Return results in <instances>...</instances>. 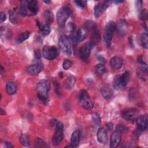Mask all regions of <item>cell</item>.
Listing matches in <instances>:
<instances>
[{
  "instance_id": "obj_27",
  "label": "cell",
  "mask_w": 148,
  "mask_h": 148,
  "mask_svg": "<svg viewBox=\"0 0 148 148\" xmlns=\"http://www.w3.org/2000/svg\"><path fill=\"white\" fill-rule=\"evenodd\" d=\"M39 28H40V31L42 34L44 36H46V35H49L51 31L50 24H49L47 23H46L43 25H40L39 26Z\"/></svg>"
},
{
  "instance_id": "obj_42",
  "label": "cell",
  "mask_w": 148,
  "mask_h": 148,
  "mask_svg": "<svg viewBox=\"0 0 148 148\" xmlns=\"http://www.w3.org/2000/svg\"><path fill=\"white\" fill-rule=\"evenodd\" d=\"M97 59H98V61H100L101 63H102V64H103V63H104V62H105V58H104L103 56H99L97 57Z\"/></svg>"
},
{
  "instance_id": "obj_15",
  "label": "cell",
  "mask_w": 148,
  "mask_h": 148,
  "mask_svg": "<svg viewBox=\"0 0 148 148\" xmlns=\"http://www.w3.org/2000/svg\"><path fill=\"white\" fill-rule=\"evenodd\" d=\"M121 139V132L118 131H114L110 137V147H117L120 143Z\"/></svg>"
},
{
  "instance_id": "obj_6",
  "label": "cell",
  "mask_w": 148,
  "mask_h": 148,
  "mask_svg": "<svg viewBox=\"0 0 148 148\" xmlns=\"http://www.w3.org/2000/svg\"><path fill=\"white\" fill-rule=\"evenodd\" d=\"M79 102L81 106L87 110H91L93 108V103L87 92L82 90L79 95Z\"/></svg>"
},
{
  "instance_id": "obj_36",
  "label": "cell",
  "mask_w": 148,
  "mask_h": 148,
  "mask_svg": "<svg viewBox=\"0 0 148 148\" xmlns=\"http://www.w3.org/2000/svg\"><path fill=\"white\" fill-rule=\"evenodd\" d=\"M9 18L11 22L13 23V24H16L17 22V18L16 14L13 11L9 12Z\"/></svg>"
},
{
  "instance_id": "obj_7",
  "label": "cell",
  "mask_w": 148,
  "mask_h": 148,
  "mask_svg": "<svg viewBox=\"0 0 148 148\" xmlns=\"http://www.w3.org/2000/svg\"><path fill=\"white\" fill-rule=\"evenodd\" d=\"M64 125L61 122H57L56 125V131L53 137V144L58 145L64 138Z\"/></svg>"
},
{
  "instance_id": "obj_39",
  "label": "cell",
  "mask_w": 148,
  "mask_h": 148,
  "mask_svg": "<svg viewBox=\"0 0 148 148\" xmlns=\"http://www.w3.org/2000/svg\"><path fill=\"white\" fill-rule=\"evenodd\" d=\"M75 3L80 8H84L86 7L87 4V1H75Z\"/></svg>"
},
{
  "instance_id": "obj_9",
  "label": "cell",
  "mask_w": 148,
  "mask_h": 148,
  "mask_svg": "<svg viewBox=\"0 0 148 148\" xmlns=\"http://www.w3.org/2000/svg\"><path fill=\"white\" fill-rule=\"evenodd\" d=\"M42 54L46 59L51 60L55 59L57 57L58 53L56 47L54 46H45L43 48Z\"/></svg>"
},
{
  "instance_id": "obj_1",
  "label": "cell",
  "mask_w": 148,
  "mask_h": 148,
  "mask_svg": "<svg viewBox=\"0 0 148 148\" xmlns=\"http://www.w3.org/2000/svg\"><path fill=\"white\" fill-rule=\"evenodd\" d=\"M38 2L34 0L21 1V5L18 9V13L23 16H34L38 12Z\"/></svg>"
},
{
  "instance_id": "obj_34",
  "label": "cell",
  "mask_w": 148,
  "mask_h": 148,
  "mask_svg": "<svg viewBox=\"0 0 148 148\" xmlns=\"http://www.w3.org/2000/svg\"><path fill=\"white\" fill-rule=\"evenodd\" d=\"M47 145L44 140L40 138H38L35 142V147H45Z\"/></svg>"
},
{
  "instance_id": "obj_33",
  "label": "cell",
  "mask_w": 148,
  "mask_h": 148,
  "mask_svg": "<svg viewBox=\"0 0 148 148\" xmlns=\"http://www.w3.org/2000/svg\"><path fill=\"white\" fill-rule=\"evenodd\" d=\"M85 27L87 29L90 30V31H92L97 29V27L96 24L91 21H87V22H86Z\"/></svg>"
},
{
  "instance_id": "obj_23",
  "label": "cell",
  "mask_w": 148,
  "mask_h": 148,
  "mask_svg": "<svg viewBox=\"0 0 148 148\" xmlns=\"http://www.w3.org/2000/svg\"><path fill=\"white\" fill-rule=\"evenodd\" d=\"M130 74L128 71H125L120 76V82L122 87H125L127 85L130 81Z\"/></svg>"
},
{
  "instance_id": "obj_16",
  "label": "cell",
  "mask_w": 148,
  "mask_h": 148,
  "mask_svg": "<svg viewBox=\"0 0 148 148\" xmlns=\"http://www.w3.org/2000/svg\"><path fill=\"white\" fill-rule=\"evenodd\" d=\"M128 28L127 22L123 19L119 20L115 23V29L121 35L125 34Z\"/></svg>"
},
{
  "instance_id": "obj_43",
  "label": "cell",
  "mask_w": 148,
  "mask_h": 148,
  "mask_svg": "<svg viewBox=\"0 0 148 148\" xmlns=\"http://www.w3.org/2000/svg\"><path fill=\"white\" fill-rule=\"evenodd\" d=\"M142 5V1H136V6L138 8H140Z\"/></svg>"
},
{
  "instance_id": "obj_21",
  "label": "cell",
  "mask_w": 148,
  "mask_h": 148,
  "mask_svg": "<svg viewBox=\"0 0 148 148\" xmlns=\"http://www.w3.org/2000/svg\"><path fill=\"white\" fill-rule=\"evenodd\" d=\"M6 90L8 94L9 95L14 94L17 90V86L15 83L12 81L8 82L6 85Z\"/></svg>"
},
{
  "instance_id": "obj_35",
  "label": "cell",
  "mask_w": 148,
  "mask_h": 148,
  "mask_svg": "<svg viewBox=\"0 0 148 148\" xmlns=\"http://www.w3.org/2000/svg\"><path fill=\"white\" fill-rule=\"evenodd\" d=\"M72 65V62L69 60H65L63 62V64H62V66H63V68L65 69V70H68V69H69Z\"/></svg>"
},
{
  "instance_id": "obj_2",
  "label": "cell",
  "mask_w": 148,
  "mask_h": 148,
  "mask_svg": "<svg viewBox=\"0 0 148 148\" xmlns=\"http://www.w3.org/2000/svg\"><path fill=\"white\" fill-rule=\"evenodd\" d=\"M50 90V82L46 79L40 80L36 85V92L38 98L45 104L49 101V92Z\"/></svg>"
},
{
  "instance_id": "obj_3",
  "label": "cell",
  "mask_w": 148,
  "mask_h": 148,
  "mask_svg": "<svg viewBox=\"0 0 148 148\" xmlns=\"http://www.w3.org/2000/svg\"><path fill=\"white\" fill-rule=\"evenodd\" d=\"M58 45L61 51L65 54L70 56L73 51V46L70 38L66 35H61L58 40Z\"/></svg>"
},
{
  "instance_id": "obj_48",
  "label": "cell",
  "mask_w": 148,
  "mask_h": 148,
  "mask_svg": "<svg viewBox=\"0 0 148 148\" xmlns=\"http://www.w3.org/2000/svg\"><path fill=\"white\" fill-rule=\"evenodd\" d=\"M44 2H45V3H46L49 4V3H50V1H44Z\"/></svg>"
},
{
  "instance_id": "obj_30",
  "label": "cell",
  "mask_w": 148,
  "mask_h": 148,
  "mask_svg": "<svg viewBox=\"0 0 148 148\" xmlns=\"http://www.w3.org/2000/svg\"><path fill=\"white\" fill-rule=\"evenodd\" d=\"M30 36V32L28 31H26L24 32L21 33V34H20L16 39V42L18 43H22L24 41H25V40H27Z\"/></svg>"
},
{
  "instance_id": "obj_40",
  "label": "cell",
  "mask_w": 148,
  "mask_h": 148,
  "mask_svg": "<svg viewBox=\"0 0 148 148\" xmlns=\"http://www.w3.org/2000/svg\"><path fill=\"white\" fill-rule=\"evenodd\" d=\"M6 15L5 14L4 12H1L0 13V21H1V23H2L5 20H6Z\"/></svg>"
},
{
  "instance_id": "obj_20",
  "label": "cell",
  "mask_w": 148,
  "mask_h": 148,
  "mask_svg": "<svg viewBox=\"0 0 148 148\" xmlns=\"http://www.w3.org/2000/svg\"><path fill=\"white\" fill-rule=\"evenodd\" d=\"M76 83V78L72 75H69L67 77L65 81V87L67 90H71L75 86Z\"/></svg>"
},
{
  "instance_id": "obj_37",
  "label": "cell",
  "mask_w": 148,
  "mask_h": 148,
  "mask_svg": "<svg viewBox=\"0 0 148 148\" xmlns=\"http://www.w3.org/2000/svg\"><path fill=\"white\" fill-rule=\"evenodd\" d=\"M139 17L142 20H146L147 18V11L146 9H142L139 13Z\"/></svg>"
},
{
  "instance_id": "obj_12",
  "label": "cell",
  "mask_w": 148,
  "mask_h": 148,
  "mask_svg": "<svg viewBox=\"0 0 148 148\" xmlns=\"http://www.w3.org/2000/svg\"><path fill=\"white\" fill-rule=\"evenodd\" d=\"M121 114L123 117L127 121H134L137 118V112L135 109H126L123 110Z\"/></svg>"
},
{
  "instance_id": "obj_19",
  "label": "cell",
  "mask_w": 148,
  "mask_h": 148,
  "mask_svg": "<svg viewBox=\"0 0 148 148\" xmlns=\"http://www.w3.org/2000/svg\"><path fill=\"white\" fill-rule=\"evenodd\" d=\"M80 132L79 130H75L73 132L71 136V145L73 147H76L80 142Z\"/></svg>"
},
{
  "instance_id": "obj_41",
  "label": "cell",
  "mask_w": 148,
  "mask_h": 148,
  "mask_svg": "<svg viewBox=\"0 0 148 148\" xmlns=\"http://www.w3.org/2000/svg\"><path fill=\"white\" fill-rule=\"evenodd\" d=\"M35 57L38 60L40 59L41 57V53L39 50H36L35 51Z\"/></svg>"
},
{
  "instance_id": "obj_25",
  "label": "cell",
  "mask_w": 148,
  "mask_h": 148,
  "mask_svg": "<svg viewBox=\"0 0 148 148\" xmlns=\"http://www.w3.org/2000/svg\"><path fill=\"white\" fill-rule=\"evenodd\" d=\"M91 120H92V125L95 128H97L99 127V125H101V118L99 115L98 113H92L91 116Z\"/></svg>"
},
{
  "instance_id": "obj_18",
  "label": "cell",
  "mask_w": 148,
  "mask_h": 148,
  "mask_svg": "<svg viewBox=\"0 0 148 148\" xmlns=\"http://www.w3.org/2000/svg\"><path fill=\"white\" fill-rule=\"evenodd\" d=\"M123 65V60L121 57L114 56L110 59V66L113 69H119Z\"/></svg>"
},
{
  "instance_id": "obj_8",
  "label": "cell",
  "mask_w": 148,
  "mask_h": 148,
  "mask_svg": "<svg viewBox=\"0 0 148 148\" xmlns=\"http://www.w3.org/2000/svg\"><path fill=\"white\" fill-rule=\"evenodd\" d=\"M95 45L91 43V42H89L88 43H87L83 45L79 49V54L80 58L84 61H87L88 58L89 56L91 53V50L94 47Z\"/></svg>"
},
{
  "instance_id": "obj_47",
  "label": "cell",
  "mask_w": 148,
  "mask_h": 148,
  "mask_svg": "<svg viewBox=\"0 0 148 148\" xmlns=\"http://www.w3.org/2000/svg\"><path fill=\"white\" fill-rule=\"evenodd\" d=\"M115 3H121V2H123V1H116L114 2Z\"/></svg>"
},
{
  "instance_id": "obj_28",
  "label": "cell",
  "mask_w": 148,
  "mask_h": 148,
  "mask_svg": "<svg viewBox=\"0 0 148 148\" xmlns=\"http://www.w3.org/2000/svg\"><path fill=\"white\" fill-rule=\"evenodd\" d=\"M106 69L103 64H102V63L98 64L95 66L96 73L99 76H101L103 74H104L106 72Z\"/></svg>"
},
{
  "instance_id": "obj_17",
  "label": "cell",
  "mask_w": 148,
  "mask_h": 148,
  "mask_svg": "<svg viewBox=\"0 0 148 148\" xmlns=\"http://www.w3.org/2000/svg\"><path fill=\"white\" fill-rule=\"evenodd\" d=\"M98 141L101 144H106L108 141L106 131L103 128H99L97 133Z\"/></svg>"
},
{
  "instance_id": "obj_24",
  "label": "cell",
  "mask_w": 148,
  "mask_h": 148,
  "mask_svg": "<svg viewBox=\"0 0 148 148\" xmlns=\"http://www.w3.org/2000/svg\"><path fill=\"white\" fill-rule=\"evenodd\" d=\"M101 93L104 98L106 99H110L113 96L112 91L108 87H103L101 88Z\"/></svg>"
},
{
  "instance_id": "obj_13",
  "label": "cell",
  "mask_w": 148,
  "mask_h": 148,
  "mask_svg": "<svg viewBox=\"0 0 148 148\" xmlns=\"http://www.w3.org/2000/svg\"><path fill=\"white\" fill-rule=\"evenodd\" d=\"M43 69V65L41 62H38L31 65L28 68V72L31 75L35 76L38 75Z\"/></svg>"
},
{
  "instance_id": "obj_38",
  "label": "cell",
  "mask_w": 148,
  "mask_h": 148,
  "mask_svg": "<svg viewBox=\"0 0 148 148\" xmlns=\"http://www.w3.org/2000/svg\"><path fill=\"white\" fill-rule=\"evenodd\" d=\"M117 131L120 132H126L128 131V128L124 124H119L117 126Z\"/></svg>"
},
{
  "instance_id": "obj_14",
  "label": "cell",
  "mask_w": 148,
  "mask_h": 148,
  "mask_svg": "<svg viewBox=\"0 0 148 148\" xmlns=\"http://www.w3.org/2000/svg\"><path fill=\"white\" fill-rule=\"evenodd\" d=\"M109 1H105L95 6L94 13L95 18H98L109 6Z\"/></svg>"
},
{
  "instance_id": "obj_10",
  "label": "cell",
  "mask_w": 148,
  "mask_h": 148,
  "mask_svg": "<svg viewBox=\"0 0 148 148\" xmlns=\"http://www.w3.org/2000/svg\"><path fill=\"white\" fill-rule=\"evenodd\" d=\"M73 34L71 36V39L73 42H81L84 40L86 36V31L84 28H79L76 32H72Z\"/></svg>"
},
{
  "instance_id": "obj_4",
  "label": "cell",
  "mask_w": 148,
  "mask_h": 148,
  "mask_svg": "<svg viewBox=\"0 0 148 148\" xmlns=\"http://www.w3.org/2000/svg\"><path fill=\"white\" fill-rule=\"evenodd\" d=\"M71 13L72 10L69 6L65 5L61 8L57 13V20L58 24L61 27L64 26Z\"/></svg>"
},
{
  "instance_id": "obj_11",
  "label": "cell",
  "mask_w": 148,
  "mask_h": 148,
  "mask_svg": "<svg viewBox=\"0 0 148 148\" xmlns=\"http://www.w3.org/2000/svg\"><path fill=\"white\" fill-rule=\"evenodd\" d=\"M138 129L140 131H145L147 129L148 117L146 115H140L136 119Z\"/></svg>"
},
{
  "instance_id": "obj_31",
  "label": "cell",
  "mask_w": 148,
  "mask_h": 148,
  "mask_svg": "<svg viewBox=\"0 0 148 148\" xmlns=\"http://www.w3.org/2000/svg\"><path fill=\"white\" fill-rule=\"evenodd\" d=\"M44 17L46 20L47 23L50 24L54 20V15L53 13L49 10H46L44 12Z\"/></svg>"
},
{
  "instance_id": "obj_26",
  "label": "cell",
  "mask_w": 148,
  "mask_h": 148,
  "mask_svg": "<svg viewBox=\"0 0 148 148\" xmlns=\"http://www.w3.org/2000/svg\"><path fill=\"white\" fill-rule=\"evenodd\" d=\"M139 43L145 49L147 48V34L143 32L139 36Z\"/></svg>"
},
{
  "instance_id": "obj_46",
  "label": "cell",
  "mask_w": 148,
  "mask_h": 148,
  "mask_svg": "<svg viewBox=\"0 0 148 148\" xmlns=\"http://www.w3.org/2000/svg\"><path fill=\"white\" fill-rule=\"evenodd\" d=\"M6 113V112H5V109H3L2 107L1 108V110H0V114L1 115H3V114H5Z\"/></svg>"
},
{
  "instance_id": "obj_22",
  "label": "cell",
  "mask_w": 148,
  "mask_h": 148,
  "mask_svg": "<svg viewBox=\"0 0 148 148\" xmlns=\"http://www.w3.org/2000/svg\"><path fill=\"white\" fill-rule=\"evenodd\" d=\"M101 41V35L99 31L97 29L92 31V34L91 37L90 42L94 45L98 44Z\"/></svg>"
},
{
  "instance_id": "obj_29",
  "label": "cell",
  "mask_w": 148,
  "mask_h": 148,
  "mask_svg": "<svg viewBox=\"0 0 148 148\" xmlns=\"http://www.w3.org/2000/svg\"><path fill=\"white\" fill-rule=\"evenodd\" d=\"M20 142L24 146H29L30 145V139L28 135L22 134L20 137Z\"/></svg>"
},
{
  "instance_id": "obj_45",
  "label": "cell",
  "mask_w": 148,
  "mask_h": 148,
  "mask_svg": "<svg viewBox=\"0 0 148 148\" xmlns=\"http://www.w3.org/2000/svg\"><path fill=\"white\" fill-rule=\"evenodd\" d=\"M5 147H7V148H10V147H13V146L12 145H11V143H9V142H5Z\"/></svg>"
},
{
  "instance_id": "obj_5",
  "label": "cell",
  "mask_w": 148,
  "mask_h": 148,
  "mask_svg": "<svg viewBox=\"0 0 148 148\" xmlns=\"http://www.w3.org/2000/svg\"><path fill=\"white\" fill-rule=\"evenodd\" d=\"M115 29V23L113 21L109 22L105 26L103 33V39L108 47L110 46Z\"/></svg>"
},
{
  "instance_id": "obj_44",
  "label": "cell",
  "mask_w": 148,
  "mask_h": 148,
  "mask_svg": "<svg viewBox=\"0 0 148 148\" xmlns=\"http://www.w3.org/2000/svg\"><path fill=\"white\" fill-rule=\"evenodd\" d=\"M106 127H107V128L109 130H112V128H113V124L111 123H109L106 124Z\"/></svg>"
},
{
  "instance_id": "obj_32",
  "label": "cell",
  "mask_w": 148,
  "mask_h": 148,
  "mask_svg": "<svg viewBox=\"0 0 148 148\" xmlns=\"http://www.w3.org/2000/svg\"><path fill=\"white\" fill-rule=\"evenodd\" d=\"M113 87L115 90H119L122 87L121 82H120V76H115L113 80Z\"/></svg>"
}]
</instances>
